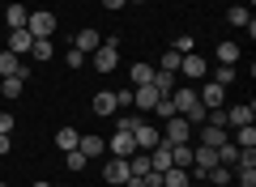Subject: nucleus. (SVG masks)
<instances>
[{"label": "nucleus", "mask_w": 256, "mask_h": 187, "mask_svg": "<svg viewBox=\"0 0 256 187\" xmlns=\"http://www.w3.org/2000/svg\"><path fill=\"white\" fill-rule=\"evenodd\" d=\"M90 107H94V115H116V111H120V102H116V94H111V89H98Z\"/></svg>", "instance_id": "9b49d317"}, {"label": "nucleus", "mask_w": 256, "mask_h": 187, "mask_svg": "<svg viewBox=\"0 0 256 187\" xmlns=\"http://www.w3.org/2000/svg\"><path fill=\"white\" fill-rule=\"evenodd\" d=\"M210 183H222V187H226V183H230V166H214V170H210Z\"/></svg>", "instance_id": "2f4dec72"}, {"label": "nucleus", "mask_w": 256, "mask_h": 187, "mask_svg": "<svg viewBox=\"0 0 256 187\" xmlns=\"http://www.w3.org/2000/svg\"><path fill=\"white\" fill-rule=\"evenodd\" d=\"M235 145H239V149H256V128L252 124H239L235 128Z\"/></svg>", "instance_id": "6ab92c4d"}, {"label": "nucleus", "mask_w": 256, "mask_h": 187, "mask_svg": "<svg viewBox=\"0 0 256 187\" xmlns=\"http://www.w3.org/2000/svg\"><path fill=\"white\" fill-rule=\"evenodd\" d=\"M239 60V43H218V64H235Z\"/></svg>", "instance_id": "cd10ccee"}, {"label": "nucleus", "mask_w": 256, "mask_h": 187, "mask_svg": "<svg viewBox=\"0 0 256 187\" xmlns=\"http://www.w3.org/2000/svg\"><path fill=\"white\" fill-rule=\"evenodd\" d=\"M171 51H180V55H188V51H192V34H180V38H175V47H171Z\"/></svg>", "instance_id": "72a5a7b5"}, {"label": "nucleus", "mask_w": 256, "mask_h": 187, "mask_svg": "<svg viewBox=\"0 0 256 187\" xmlns=\"http://www.w3.org/2000/svg\"><path fill=\"white\" fill-rule=\"evenodd\" d=\"M150 85H154L158 94H171V89H175V72H162V68H154V81H150Z\"/></svg>", "instance_id": "4be33fe9"}, {"label": "nucleus", "mask_w": 256, "mask_h": 187, "mask_svg": "<svg viewBox=\"0 0 256 187\" xmlns=\"http://www.w3.org/2000/svg\"><path fill=\"white\" fill-rule=\"evenodd\" d=\"M0 187H9V183H0Z\"/></svg>", "instance_id": "c03bdc74"}, {"label": "nucleus", "mask_w": 256, "mask_h": 187, "mask_svg": "<svg viewBox=\"0 0 256 187\" xmlns=\"http://www.w3.org/2000/svg\"><path fill=\"white\" fill-rule=\"evenodd\" d=\"M128 175H132V170H128V158H111L107 166H102V179H107L111 187H120V183H124Z\"/></svg>", "instance_id": "423d86ee"}, {"label": "nucleus", "mask_w": 256, "mask_h": 187, "mask_svg": "<svg viewBox=\"0 0 256 187\" xmlns=\"http://www.w3.org/2000/svg\"><path fill=\"white\" fill-rule=\"evenodd\" d=\"M132 153H137L132 132H128V128H116V132H111V158H132Z\"/></svg>", "instance_id": "20e7f679"}, {"label": "nucleus", "mask_w": 256, "mask_h": 187, "mask_svg": "<svg viewBox=\"0 0 256 187\" xmlns=\"http://www.w3.org/2000/svg\"><path fill=\"white\" fill-rule=\"evenodd\" d=\"M30 60H52V38H34L30 43Z\"/></svg>", "instance_id": "a878e982"}, {"label": "nucleus", "mask_w": 256, "mask_h": 187, "mask_svg": "<svg viewBox=\"0 0 256 187\" xmlns=\"http://www.w3.org/2000/svg\"><path fill=\"white\" fill-rule=\"evenodd\" d=\"M158 187H162V183H158Z\"/></svg>", "instance_id": "49530a36"}, {"label": "nucleus", "mask_w": 256, "mask_h": 187, "mask_svg": "<svg viewBox=\"0 0 256 187\" xmlns=\"http://www.w3.org/2000/svg\"><path fill=\"white\" fill-rule=\"evenodd\" d=\"M30 43H34L30 30H9V51L13 55H30Z\"/></svg>", "instance_id": "4468645a"}, {"label": "nucleus", "mask_w": 256, "mask_h": 187, "mask_svg": "<svg viewBox=\"0 0 256 187\" xmlns=\"http://www.w3.org/2000/svg\"><path fill=\"white\" fill-rule=\"evenodd\" d=\"M252 119H256V107H252V102H239V107H230V111H226V124H230V128L252 124Z\"/></svg>", "instance_id": "ddd939ff"}, {"label": "nucleus", "mask_w": 256, "mask_h": 187, "mask_svg": "<svg viewBox=\"0 0 256 187\" xmlns=\"http://www.w3.org/2000/svg\"><path fill=\"white\" fill-rule=\"evenodd\" d=\"M158 68L162 72H180V51H166L162 60H158Z\"/></svg>", "instance_id": "7c9ffc66"}, {"label": "nucleus", "mask_w": 256, "mask_h": 187, "mask_svg": "<svg viewBox=\"0 0 256 187\" xmlns=\"http://www.w3.org/2000/svg\"><path fill=\"white\" fill-rule=\"evenodd\" d=\"M124 187H150V170H146V175H128Z\"/></svg>", "instance_id": "f704fd0d"}, {"label": "nucleus", "mask_w": 256, "mask_h": 187, "mask_svg": "<svg viewBox=\"0 0 256 187\" xmlns=\"http://www.w3.org/2000/svg\"><path fill=\"white\" fill-rule=\"evenodd\" d=\"M18 68H22V55H13V51H4V55H0V77H13Z\"/></svg>", "instance_id": "bb28decb"}, {"label": "nucleus", "mask_w": 256, "mask_h": 187, "mask_svg": "<svg viewBox=\"0 0 256 187\" xmlns=\"http://www.w3.org/2000/svg\"><path fill=\"white\" fill-rule=\"evenodd\" d=\"M34 187H52V183H34Z\"/></svg>", "instance_id": "a19ab883"}, {"label": "nucleus", "mask_w": 256, "mask_h": 187, "mask_svg": "<svg viewBox=\"0 0 256 187\" xmlns=\"http://www.w3.org/2000/svg\"><path fill=\"white\" fill-rule=\"evenodd\" d=\"M77 141H82V132H77V128H60V132H56V145H60L64 153L77 149Z\"/></svg>", "instance_id": "412c9836"}, {"label": "nucleus", "mask_w": 256, "mask_h": 187, "mask_svg": "<svg viewBox=\"0 0 256 187\" xmlns=\"http://www.w3.org/2000/svg\"><path fill=\"white\" fill-rule=\"evenodd\" d=\"M98 43H102V38H98V30H77V38H73V47H77L82 55L98 51Z\"/></svg>", "instance_id": "2eb2a0df"}, {"label": "nucleus", "mask_w": 256, "mask_h": 187, "mask_svg": "<svg viewBox=\"0 0 256 187\" xmlns=\"http://www.w3.org/2000/svg\"><path fill=\"white\" fill-rule=\"evenodd\" d=\"M214 81H218V85L226 89L230 81H235V64H218V77H214Z\"/></svg>", "instance_id": "c756f323"}, {"label": "nucleus", "mask_w": 256, "mask_h": 187, "mask_svg": "<svg viewBox=\"0 0 256 187\" xmlns=\"http://www.w3.org/2000/svg\"><path fill=\"white\" fill-rule=\"evenodd\" d=\"M124 4H128V0H102V9H111V13H116V9H124Z\"/></svg>", "instance_id": "4c0bfd02"}, {"label": "nucleus", "mask_w": 256, "mask_h": 187, "mask_svg": "<svg viewBox=\"0 0 256 187\" xmlns=\"http://www.w3.org/2000/svg\"><path fill=\"white\" fill-rule=\"evenodd\" d=\"M4 153H9V136H0V158H4Z\"/></svg>", "instance_id": "58836bf2"}, {"label": "nucleus", "mask_w": 256, "mask_h": 187, "mask_svg": "<svg viewBox=\"0 0 256 187\" xmlns=\"http://www.w3.org/2000/svg\"><path fill=\"white\" fill-rule=\"evenodd\" d=\"M154 115H158V119H171V115H180V111H175V102H171V94H158V102H154Z\"/></svg>", "instance_id": "b1692460"}, {"label": "nucleus", "mask_w": 256, "mask_h": 187, "mask_svg": "<svg viewBox=\"0 0 256 187\" xmlns=\"http://www.w3.org/2000/svg\"><path fill=\"white\" fill-rule=\"evenodd\" d=\"M162 141H166V145H188V141H192V124H188L184 115L162 119Z\"/></svg>", "instance_id": "f257e3e1"}, {"label": "nucleus", "mask_w": 256, "mask_h": 187, "mask_svg": "<svg viewBox=\"0 0 256 187\" xmlns=\"http://www.w3.org/2000/svg\"><path fill=\"white\" fill-rule=\"evenodd\" d=\"M210 187H222V183H210Z\"/></svg>", "instance_id": "37998d69"}, {"label": "nucleus", "mask_w": 256, "mask_h": 187, "mask_svg": "<svg viewBox=\"0 0 256 187\" xmlns=\"http://www.w3.org/2000/svg\"><path fill=\"white\" fill-rule=\"evenodd\" d=\"M86 60H90V55H82V51H77V47H73V51H68V64H73V68H82Z\"/></svg>", "instance_id": "e433bc0d"}, {"label": "nucleus", "mask_w": 256, "mask_h": 187, "mask_svg": "<svg viewBox=\"0 0 256 187\" xmlns=\"http://www.w3.org/2000/svg\"><path fill=\"white\" fill-rule=\"evenodd\" d=\"M226 21H230V26H244V30H248V38L256 34V21H252V13H248V4H235V9H226Z\"/></svg>", "instance_id": "9d476101"}, {"label": "nucleus", "mask_w": 256, "mask_h": 187, "mask_svg": "<svg viewBox=\"0 0 256 187\" xmlns=\"http://www.w3.org/2000/svg\"><path fill=\"white\" fill-rule=\"evenodd\" d=\"M239 187H256V166H244V170H239Z\"/></svg>", "instance_id": "473e14b6"}, {"label": "nucleus", "mask_w": 256, "mask_h": 187, "mask_svg": "<svg viewBox=\"0 0 256 187\" xmlns=\"http://www.w3.org/2000/svg\"><path fill=\"white\" fill-rule=\"evenodd\" d=\"M86 162H90V158H86L82 149H68V153H64V166H68V170H86Z\"/></svg>", "instance_id": "c85d7f7f"}, {"label": "nucleus", "mask_w": 256, "mask_h": 187, "mask_svg": "<svg viewBox=\"0 0 256 187\" xmlns=\"http://www.w3.org/2000/svg\"><path fill=\"white\" fill-rule=\"evenodd\" d=\"M26 30H30L34 38H52V30H56V13H47V9L30 13V17H26Z\"/></svg>", "instance_id": "7ed1b4c3"}, {"label": "nucleus", "mask_w": 256, "mask_h": 187, "mask_svg": "<svg viewBox=\"0 0 256 187\" xmlns=\"http://www.w3.org/2000/svg\"><path fill=\"white\" fill-rule=\"evenodd\" d=\"M192 183V175L184 166H171V170H162V187H188Z\"/></svg>", "instance_id": "dca6fc26"}, {"label": "nucleus", "mask_w": 256, "mask_h": 187, "mask_svg": "<svg viewBox=\"0 0 256 187\" xmlns=\"http://www.w3.org/2000/svg\"><path fill=\"white\" fill-rule=\"evenodd\" d=\"M180 72H184V77H192V81H201L210 68H205V60L196 51H188V55H180Z\"/></svg>", "instance_id": "0eeeda50"}, {"label": "nucleus", "mask_w": 256, "mask_h": 187, "mask_svg": "<svg viewBox=\"0 0 256 187\" xmlns=\"http://www.w3.org/2000/svg\"><path fill=\"white\" fill-rule=\"evenodd\" d=\"M230 162H239V145H235V141L218 145V166H230Z\"/></svg>", "instance_id": "393cba45"}, {"label": "nucleus", "mask_w": 256, "mask_h": 187, "mask_svg": "<svg viewBox=\"0 0 256 187\" xmlns=\"http://www.w3.org/2000/svg\"><path fill=\"white\" fill-rule=\"evenodd\" d=\"M188 187H201V183H188Z\"/></svg>", "instance_id": "79ce46f5"}, {"label": "nucleus", "mask_w": 256, "mask_h": 187, "mask_svg": "<svg viewBox=\"0 0 256 187\" xmlns=\"http://www.w3.org/2000/svg\"><path fill=\"white\" fill-rule=\"evenodd\" d=\"M116 51H120V38H107V43H98V51H90V64L98 72H111L116 68Z\"/></svg>", "instance_id": "f03ea898"}, {"label": "nucleus", "mask_w": 256, "mask_h": 187, "mask_svg": "<svg viewBox=\"0 0 256 187\" xmlns=\"http://www.w3.org/2000/svg\"><path fill=\"white\" fill-rule=\"evenodd\" d=\"M154 102H158V89L154 85H137V89H132V107H137V111H154Z\"/></svg>", "instance_id": "f8f14e48"}, {"label": "nucleus", "mask_w": 256, "mask_h": 187, "mask_svg": "<svg viewBox=\"0 0 256 187\" xmlns=\"http://www.w3.org/2000/svg\"><path fill=\"white\" fill-rule=\"evenodd\" d=\"M175 162H171V145L166 141H158L154 149H150V170H158V175H162V170H171Z\"/></svg>", "instance_id": "6e6552de"}, {"label": "nucleus", "mask_w": 256, "mask_h": 187, "mask_svg": "<svg viewBox=\"0 0 256 187\" xmlns=\"http://www.w3.org/2000/svg\"><path fill=\"white\" fill-rule=\"evenodd\" d=\"M192 132L201 136V145H210V149H218V145H226V128H214V124H201V128H192Z\"/></svg>", "instance_id": "1a4fd4ad"}, {"label": "nucleus", "mask_w": 256, "mask_h": 187, "mask_svg": "<svg viewBox=\"0 0 256 187\" xmlns=\"http://www.w3.org/2000/svg\"><path fill=\"white\" fill-rule=\"evenodd\" d=\"M128 4H146V0H128Z\"/></svg>", "instance_id": "ea45409f"}, {"label": "nucleus", "mask_w": 256, "mask_h": 187, "mask_svg": "<svg viewBox=\"0 0 256 187\" xmlns=\"http://www.w3.org/2000/svg\"><path fill=\"white\" fill-rule=\"evenodd\" d=\"M26 4H9V13H4V21H9V30H26Z\"/></svg>", "instance_id": "a211bd4d"}, {"label": "nucleus", "mask_w": 256, "mask_h": 187, "mask_svg": "<svg viewBox=\"0 0 256 187\" xmlns=\"http://www.w3.org/2000/svg\"><path fill=\"white\" fill-rule=\"evenodd\" d=\"M196 98H201V107H205V111H214V107H222V98H226V89H222L218 81H205V85L196 89Z\"/></svg>", "instance_id": "39448f33"}, {"label": "nucleus", "mask_w": 256, "mask_h": 187, "mask_svg": "<svg viewBox=\"0 0 256 187\" xmlns=\"http://www.w3.org/2000/svg\"><path fill=\"white\" fill-rule=\"evenodd\" d=\"M13 132V115H4V111H0V136H9Z\"/></svg>", "instance_id": "c9c22d12"}, {"label": "nucleus", "mask_w": 256, "mask_h": 187, "mask_svg": "<svg viewBox=\"0 0 256 187\" xmlns=\"http://www.w3.org/2000/svg\"><path fill=\"white\" fill-rule=\"evenodd\" d=\"M77 149H82L86 158H98V153L107 149V141H102V136H82V141H77Z\"/></svg>", "instance_id": "f3484780"}, {"label": "nucleus", "mask_w": 256, "mask_h": 187, "mask_svg": "<svg viewBox=\"0 0 256 187\" xmlns=\"http://www.w3.org/2000/svg\"><path fill=\"white\" fill-rule=\"evenodd\" d=\"M4 81V85H0V94H4V98H18L22 89H26V77H18V72H13V77H0Z\"/></svg>", "instance_id": "aec40b11"}, {"label": "nucleus", "mask_w": 256, "mask_h": 187, "mask_svg": "<svg viewBox=\"0 0 256 187\" xmlns=\"http://www.w3.org/2000/svg\"><path fill=\"white\" fill-rule=\"evenodd\" d=\"M150 81H154V64H132V85H150Z\"/></svg>", "instance_id": "5701e85b"}, {"label": "nucleus", "mask_w": 256, "mask_h": 187, "mask_svg": "<svg viewBox=\"0 0 256 187\" xmlns=\"http://www.w3.org/2000/svg\"><path fill=\"white\" fill-rule=\"evenodd\" d=\"M30 4H34V0H30Z\"/></svg>", "instance_id": "a18cd8bd"}]
</instances>
